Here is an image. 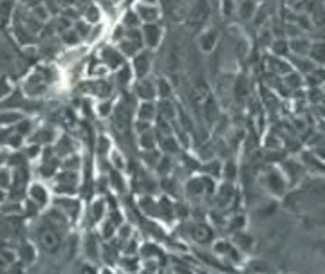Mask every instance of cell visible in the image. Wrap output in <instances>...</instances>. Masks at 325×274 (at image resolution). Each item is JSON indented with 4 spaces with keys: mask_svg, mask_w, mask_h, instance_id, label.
I'll list each match as a JSON object with an SVG mask.
<instances>
[{
    "mask_svg": "<svg viewBox=\"0 0 325 274\" xmlns=\"http://www.w3.org/2000/svg\"><path fill=\"white\" fill-rule=\"evenodd\" d=\"M161 34L162 31L156 25V22L154 24H145L143 25V29H141V36H143V42H145L150 49H156L157 45H159V42H161Z\"/></svg>",
    "mask_w": 325,
    "mask_h": 274,
    "instance_id": "1",
    "label": "cell"
},
{
    "mask_svg": "<svg viewBox=\"0 0 325 274\" xmlns=\"http://www.w3.org/2000/svg\"><path fill=\"white\" fill-rule=\"evenodd\" d=\"M132 69L137 78H145L148 71H150V54L146 50H139L137 54H134V60H132Z\"/></svg>",
    "mask_w": 325,
    "mask_h": 274,
    "instance_id": "2",
    "label": "cell"
},
{
    "mask_svg": "<svg viewBox=\"0 0 325 274\" xmlns=\"http://www.w3.org/2000/svg\"><path fill=\"white\" fill-rule=\"evenodd\" d=\"M40 246L44 247V251H56L58 246H60V238H58V233L53 227L49 229H44V233L40 235Z\"/></svg>",
    "mask_w": 325,
    "mask_h": 274,
    "instance_id": "3",
    "label": "cell"
},
{
    "mask_svg": "<svg viewBox=\"0 0 325 274\" xmlns=\"http://www.w3.org/2000/svg\"><path fill=\"white\" fill-rule=\"evenodd\" d=\"M135 13L139 20H143L145 24H154L159 18V13L154 6H146V4H141V6L135 7Z\"/></svg>",
    "mask_w": 325,
    "mask_h": 274,
    "instance_id": "4",
    "label": "cell"
},
{
    "mask_svg": "<svg viewBox=\"0 0 325 274\" xmlns=\"http://www.w3.org/2000/svg\"><path fill=\"white\" fill-rule=\"evenodd\" d=\"M137 94H139L145 101L154 100V98L157 96L156 85L152 83V81H148V79L141 78V79H139V83H137Z\"/></svg>",
    "mask_w": 325,
    "mask_h": 274,
    "instance_id": "5",
    "label": "cell"
},
{
    "mask_svg": "<svg viewBox=\"0 0 325 274\" xmlns=\"http://www.w3.org/2000/svg\"><path fill=\"white\" fill-rule=\"evenodd\" d=\"M307 56L313 60L314 65H325V44H322V42H316V44H313L311 47H309V52Z\"/></svg>",
    "mask_w": 325,
    "mask_h": 274,
    "instance_id": "6",
    "label": "cell"
},
{
    "mask_svg": "<svg viewBox=\"0 0 325 274\" xmlns=\"http://www.w3.org/2000/svg\"><path fill=\"white\" fill-rule=\"evenodd\" d=\"M103 56L107 58V62H108V65L110 67H119L121 65V62H123V52H118V50H114L112 47H107L105 50H103ZM103 58V60H105Z\"/></svg>",
    "mask_w": 325,
    "mask_h": 274,
    "instance_id": "7",
    "label": "cell"
},
{
    "mask_svg": "<svg viewBox=\"0 0 325 274\" xmlns=\"http://www.w3.org/2000/svg\"><path fill=\"white\" fill-rule=\"evenodd\" d=\"M257 11V4H255V0H242L241 4V9H239V15L242 18H251Z\"/></svg>",
    "mask_w": 325,
    "mask_h": 274,
    "instance_id": "8",
    "label": "cell"
},
{
    "mask_svg": "<svg viewBox=\"0 0 325 274\" xmlns=\"http://www.w3.org/2000/svg\"><path fill=\"white\" fill-rule=\"evenodd\" d=\"M29 193L33 197V202H36L38 206H44L45 200H47V193H45V190L40 184L31 186V191H29Z\"/></svg>",
    "mask_w": 325,
    "mask_h": 274,
    "instance_id": "9",
    "label": "cell"
},
{
    "mask_svg": "<svg viewBox=\"0 0 325 274\" xmlns=\"http://www.w3.org/2000/svg\"><path fill=\"white\" fill-rule=\"evenodd\" d=\"M154 112H156L154 105H152L150 101H145V103L141 105V108H139V118L145 119V121H148V119L154 118Z\"/></svg>",
    "mask_w": 325,
    "mask_h": 274,
    "instance_id": "10",
    "label": "cell"
},
{
    "mask_svg": "<svg viewBox=\"0 0 325 274\" xmlns=\"http://www.w3.org/2000/svg\"><path fill=\"white\" fill-rule=\"evenodd\" d=\"M156 89H157V96H161L162 100H166V98L172 94V89H170L168 81H164V79H159V81H157Z\"/></svg>",
    "mask_w": 325,
    "mask_h": 274,
    "instance_id": "11",
    "label": "cell"
},
{
    "mask_svg": "<svg viewBox=\"0 0 325 274\" xmlns=\"http://www.w3.org/2000/svg\"><path fill=\"white\" fill-rule=\"evenodd\" d=\"M85 20H87L89 24L98 22V20H100V11H98L94 6H89L87 7V11H85Z\"/></svg>",
    "mask_w": 325,
    "mask_h": 274,
    "instance_id": "12",
    "label": "cell"
},
{
    "mask_svg": "<svg viewBox=\"0 0 325 274\" xmlns=\"http://www.w3.org/2000/svg\"><path fill=\"white\" fill-rule=\"evenodd\" d=\"M135 24H139V17H137V13L129 11L127 13V17H125V25H127L129 29H134Z\"/></svg>",
    "mask_w": 325,
    "mask_h": 274,
    "instance_id": "13",
    "label": "cell"
},
{
    "mask_svg": "<svg viewBox=\"0 0 325 274\" xmlns=\"http://www.w3.org/2000/svg\"><path fill=\"white\" fill-rule=\"evenodd\" d=\"M13 121H20V114H0V123H13Z\"/></svg>",
    "mask_w": 325,
    "mask_h": 274,
    "instance_id": "14",
    "label": "cell"
},
{
    "mask_svg": "<svg viewBox=\"0 0 325 274\" xmlns=\"http://www.w3.org/2000/svg\"><path fill=\"white\" fill-rule=\"evenodd\" d=\"M63 38H65V42H67L69 45H73V42H78V33H76V29L67 31V33L63 34Z\"/></svg>",
    "mask_w": 325,
    "mask_h": 274,
    "instance_id": "15",
    "label": "cell"
},
{
    "mask_svg": "<svg viewBox=\"0 0 325 274\" xmlns=\"http://www.w3.org/2000/svg\"><path fill=\"white\" fill-rule=\"evenodd\" d=\"M7 92H9V87H7V81H6V79H0V98H2V94L6 96Z\"/></svg>",
    "mask_w": 325,
    "mask_h": 274,
    "instance_id": "16",
    "label": "cell"
},
{
    "mask_svg": "<svg viewBox=\"0 0 325 274\" xmlns=\"http://www.w3.org/2000/svg\"><path fill=\"white\" fill-rule=\"evenodd\" d=\"M324 90H325V85H324Z\"/></svg>",
    "mask_w": 325,
    "mask_h": 274,
    "instance_id": "17",
    "label": "cell"
}]
</instances>
